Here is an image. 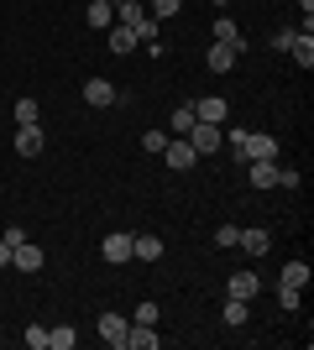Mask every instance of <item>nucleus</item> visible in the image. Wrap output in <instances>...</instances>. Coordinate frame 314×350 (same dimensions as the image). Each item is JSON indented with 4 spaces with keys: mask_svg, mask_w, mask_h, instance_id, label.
<instances>
[{
    "mask_svg": "<svg viewBox=\"0 0 314 350\" xmlns=\"http://www.w3.org/2000/svg\"><path fill=\"white\" fill-rule=\"evenodd\" d=\"M21 335H27V345H31V350H47V324H27Z\"/></svg>",
    "mask_w": 314,
    "mask_h": 350,
    "instance_id": "28",
    "label": "nucleus"
},
{
    "mask_svg": "<svg viewBox=\"0 0 314 350\" xmlns=\"http://www.w3.org/2000/svg\"><path fill=\"white\" fill-rule=\"evenodd\" d=\"M100 256H105V262H110V267H126V262H131V235H126V230H116V235H105V246H100Z\"/></svg>",
    "mask_w": 314,
    "mask_h": 350,
    "instance_id": "7",
    "label": "nucleus"
},
{
    "mask_svg": "<svg viewBox=\"0 0 314 350\" xmlns=\"http://www.w3.org/2000/svg\"><path fill=\"white\" fill-rule=\"evenodd\" d=\"M215 42H225V47H231V53H236V58H241V53H246V42H241V27H236V21H231V16H215Z\"/></svg>",
    "mask_w": 314,
    "mask_h": 350,
    "instance_id": "8",
    "label": "nucleus"
},
{
    "mask_svg": "<svg viewBox=\"0 0 314 350\" xmlns=\"http://www.w3.org/2000/svg\"><path fill=\"white\" fill-rule=\"evenodd\" d=\"M105 37H110V53H131V47H136V31H131V27H120V21L105 31Z\"/></svg>",
    "mask_w": 314,
    "mask_h": 350,
    "instance_id": "20",
    "label": "nucleus"
},
{
    "mask_svg": "<svg viewBox=\"0 0 314 350\" xmlns=\"http://www.w3.org/2000/svg\"><path fill=\"white\" fill-rule=\"evenodd\" d=\"M79 329H68V324H58V329H47V350H74Z\"/></svg>",
    "mask_w": 314,
    "mask_h": 350,
    "instance_id": "21",
    "label": "nucleus"
},
{
    "mask_svg": "<svg viewBox=\"0 0 314 350\" xmlns=\"http://www.w3.org/2000/svg\"><path fill=\"white\" fill-rule=\"evenodd\" d=\"M131 31H136V42H157V16L142 11V16L131 21Z\"/></svg>",
    "mask_w": 314,
    "mask_h": 350,
    "instance_id": "22",
    "label": "nucleus"
},
{
    "mask_svg": "<svg viewBox=\"0 0 314 350\" xmlns=\"http://www.w3.org/2000/svg\"><path fill=\"white\" fill-rule=\"evenodd\" d=\"M163 146H168V131H147L142 136V152H152V157H163Z\"/></svg>",
    "mask_w": 314,
    "mask_h": 350,
    "instance_id": "27",
    "label": "nucleus"
},
{
    "mask_svg": "<svg viewBox=\"0 0 314 350\" xmlns=\"http://www.w3.org/2000/svg\"><path fill=\"white\" fill-rule=\"evenodd\" d=\"M309 278H314V272H309V262H288V267H283V278H278V288L304 293V288H309Z\"/></svg>",
    "mask_w": 314,
    "mask_h": 350,
    "instance_id": "13",
    "label": "nucleus"
},
{
    "mask_svg": "<svg viewBox=\"0 0 314 350\" xmlns=\"http://www.w3.org/2000/svg\"><path fill=\"white\" fill-rule=\"evenodd\" d=\"M11 267L16 272H42V246H31V241L11 246Z\"/></svg>",
    "mask_w": 314,
    "mask_h": 350,
    "instance_id": "9",
    "label": "nucleus"
},
{
    "mask_svg": "<svg viewBox=\"0 0 314 350\" xmlns=\"http://www.w3.org/2000/svg\"><path fill=\"white\" fill-rule=\"evenodd\" d=\"M293 37H299V31H288V27H283V31H272V42H267V47H272V53H288V47H293Z\"/></svg>",
    "mask_w": 314,
    "mask_h": 350,
    "instance_id": "30",
    "label": "nucleus"
},
{
    "mask_svg": "<svg viewBox=\"0 0 314 350\" xmlns=\"http://www.w3.org/2000/svg\"><path fill=\"white\" fill-rule=\"evenodd\" d=\"M288 53H293V63H299V68H309V63H314V31H299Z\"/></svg>",
    "mask_w": 314,
    "mask_h": 350,
    "instance_id": "18",
    "label": "nucleus"
},
{
    "mask_svg": "<svg viewBox=\"0 0 314 350\" xmlns=\"http://www.w3.org/2000/svg\"><path fill=\"white\" fill-rule=\"evenodd\" d=\"M84 16H90L94 31H110V27H116V5H110V0H90V11H84Z\"/></svg>",
    "mask_w": 314,
    "mask_h": 350,
    "instance_id": "15",
    "label": "nucleus"
},
{
    "mask_svg": "<svg viewBox=\"0 0 314 350\" xmlns=\"http://www.w3.org/2000/svg\"><path fill=\"white\" fill-rule=\"evenodd\" d=\"M16 152H21V157H37V152H42V126H16Z\"/></svg>",
    "mask_w": 314,
    "mask_h": 350,
    "instance_id": "14",
    "label": "nucleus"
},
{
    "mask_svg": "<svg viewBox=\"0 0 314 350\" xmlns=\"http://www.w3.org/2000/svg\"><path fill=\"white\" fill-rule=\"evenodd\" d=\"M236 241H241V225H220V230H215V246L220 251H231Z\"/></svg>",
    "mask_w": 314,
    "mask_h": 350,
    "instance_id": "26",
    "label": "nucleus"
},
{
    "mask_svg": "<svg viewBox=\"0 0 314 350\" xmlns=\"http://www.w3.org/2000/svg\"><path fill=\"white\" fill-rule=\"evenodd\" d=\"M278 304H283L288 314H293V308H299V293H293V288H278Z\"/></svg>",
    "mask_w": 314,
    "mask_h": 350,
    "instance_id": "33",
    "label": "nucleus"
},
{
    "mask_svg": "<svg viewBox=\"0 0 314 350\" xmlns=\"http://www.w3.org/2000/svg\"><path fill=\"white\" fill-rule=\"evenodd\" d=\"M220 319L231 324V329H241V324H246V304H241V298H225V308H220Z\"/></svg>",
    "mask_w": 314,
    "mask_h": 350,
    "instance_id": "24",
    "label": "nucleus"
},
{
    "mask_svg": "<svg viewBox=\"0 0 314 350\" xmlns=\"http://www.w3.org/2000/svg\"><path fill=\"white\" fill-rule=\"evenodd\" d=\"M131 256L136 262H157V256H163V241H157V235H131Z\"/></svg>",
    "mask_w": 314,
    "mask_h": 350,
    "instance_id": "16",
    "label": "nucleus"
},
{
    "mask_svg": "<svg viewBox=\"0 0 314 350\" xmlns=\"http://www.w3.org/2000/svg\"><path fill=\"white\" fill-rule=\"evenodd\" d=\"M131 324H157V304H136V319Z\"/></svg>",
    "mask_w": 314,
    "mask_h": 350,
    "instance_id": "32",
    "label": "nucleus"
},
{
    "mask_svg": "<svg viewBox=\"0 0 314 350\" xmlns=\"http://www.w3.org/2000/svg\"><path fill=\"white\" fill-rule=\"evenodd\" d=\"M241 152H246V162H278V136H267V131H246Z\"/></svg>",
    "mask_w": 314,
    "mask_h": 350,
    "instance_id": "1",
    "label": "nucleus"
},
{
    "mask_svg": "<svg viewBox=\"0 0 314 350\" xmlns=\"http://www.w3.org/2000/svg\"><path fill=\"white\" fill-rule=\"evenodd\" d=\"M110 5H126V0H110Z\"/></svg>",
    "mask_w": 314,
    "mask_h": 350,
    "instance_id": "36",
    "label": "nucleus"
},
{
    "mask_svg": "<svg viewBox=\"0 0 314 350\" xmlns=\"http://www.w3.org/2000/svg\"><path fill=\"white\" fill-rule=\"evenodd\" d=\"M236 246L246 251V256H262V251H267L272 241H267V230H241V241H236Z\"/></svg>",
    "mask_w": 314,
    "mask_h": 350,
    "instance_id": "19",
    "label": "nucleus"
},
{
    "mask_svg": "<svg viewBox=\"0 0 314 350\" xmlns=\"http://www.w3.org/2000/svg\"><path fill=\"white\" fill-rule=\"evenodd\" d=\"M209 68H215V73H231V68H236V53H231V47H225V42H209Z\"/></svg>",
    "mask_w": 314,
    "mask_h": 350,
    "instance_id": "17",
    "label": "nucleus"
},
{
    "mask_svg": "<svg viewBox=\"0 0 314 350\" xmlns=\"http://www.w3.org/2000/svg\"><path fill=\"white\" fill-rule=\"evenodd\" d=\"M157 324H131V329H126V345L120 350H157Z\"/></svg>",
    "mask_w": 314,
    "mask_h": 350,
    "instance_id": "11",
    "label": "nucleus"
},
{
    "mask_svg": "<svg viewBox=\"0 0 314 350\" xmlns=\"http://www.w3.org/2000/svg\"><path fill=\"white\" fill-rule=\"evenodd\" d=\"M0 267H11V246H5V235H0Z\"/></svg>",
    "mask_w": 314,
    "mask_h": 350,
    "instance_id": "34",
    "label": "nucleus"
},
{
    "mask_svg": "<svg viewBox=\"0 0 314 350\" xmlns=\"http://www.w3.org/2000/svg\"><path fill=\"white\" fill-rule=\"evenodd\" d=\"M94 329H100V340L105 345H126V329H131V319H126V314H100V324H94Z\"/></svg>",
    "mask_w": 314,
    "mask_h": 350,
    "instance_id": "5",
    "label": "nucleus"
},
{
    "mask_svg": "<svg viewBox=\"0 0 314 350\" xmlns=\"http://www.w3.org/2000/svg\"><path fill=\"white\" fill-rule=\"evenodd\" d=\"M16 126H37V100H16Z\"/></svg>",
    "mask_w": 314,
    "mask_h": 350,
    "instance_id": "25",
    "label": "nucleus"
},
{
    "mask_svg": "<svg viewBox=\"0 0 314 350\" xmlns=\"http://www.w3.org/2000/svg\"><path fill=\"white\" fill-rule=\"evenodd\" d=\"M194 116L205 120V126H220V120L231 116V105H225L220 94H205V100H194Z\"/></svg>",
    "mask_w": 314,
    "mask_h": 350,
    "instance_id": "10",
    "label": "nucleus"
},
{
    "mask_svg": "<svg viewBox=\"0 0 314 350\" xmlns=\"http://www.w3.org/2000/svg\"><path fill=\"white\" fill-rule=\"evenodd\" d=\"M183 142L194 146L199 157H209V152H220V126H205V120H194V131L183 136Z\"/></svg>",
    "mask_w": 314,
    "mask_h": 350,
    "instance_id": "6",
    "label": "nucleus"
},
{
    "mask_svg": "<svg viewBox=\"0 0 314 350\" xmlns=\"http://www.w3.org/2000/svg\"><path fill=\"white\" fill-rule=\"evenodd\" d=\"M257 293H262V278H257V272H231V282H225V298H241V304H252Z\"/></svg>",
    "mask_w": 314,
    "mask_h": 350,
    "instance_id": "4",
    "label": "nucleus"
},
{
    "mask_svg": "<svg viewBox=\"0 0 314 350\" xmlns=\"http://www.w3.org/2000/svg\"><path fill=\"white\" fill-rule=\"evenodd\" d=\"M246 183L252 189H278V162H246Z\"/></svg>",
    "mask_w": 314,
    "mask_h": 350,
    "instance_id": "12",
    "label": "nucleus"
},
{
    "mask_svg": "<svg viewBox=\"0 0 314 350\" xmlns=\"http://www.w3.org/2000/svg\"><path fill=\"white\" fill-rule=\"evenodd\" d=\"M225 5H231V0H215V11H225Z\"/></svg>",
    "mask_w": 314,
    "mask_h": 350,
    "instance_id": "35",
    "label": "nucleus"
},
{
    "mask_svg": "<svg viewBox=\"0 0 314 350\" xmlns=\"http://www.w3.org/2000/svg\"><path fill=\"white\" fill-rule=\"evenodd\" d=\"M194 105H179V110H173V136H189V131H194Z\"/></svg>",
    "mask_w": 314,
    "mask_h": 350,
    "instance_id": "23",
    "label": "nucleus"
},
{
    "mask_svg": "<svg viewBox=\"0 0 314 350\" xmlns=\"http://www.w3.org/2000/svg\"><path fill=\"white\" fill-rule=\"evenodd\" d=\"M299 183H304V178L293 173V167H278V189H288V193H293V189H299Z\"/></svg>",
    "mask_w": 314,
    "mask_h": 350,
    "instance_id": "31",
    "label": "nucleus"
},
{
    "mask_svg": "<svg viewBox=\"0 0 314 350\" xmlns=\"http://www.w3.org/2000/svg\"><path fill=\"white\" fill-rule=\"evenodd\" d=\"M84 105H94V110H110V105H120V89L110 84V79H90V84H84Z\"/></svg>",
    "mask_w": 314,
    "mask_h": 350,
    "instance_id": "2",
    "label": "nucleus"
},
{
    "mask_svg": "<svg viewBox=\"0 0 314 350\" xmlns=\"http://www.w3.org/2000/svg\"><path fill=\"white\" fill-rule=\"evenodd\" d=\"M163 162H168V167H179V173H189V167L199 162V152H194L189 142H183V136H173V142L163 146Z\"/></svg>",
    "mask_w": 314,
    "mask_h": 350,
    "instance_id": "3",
    "label": "nucleus"
},
{
    "mask_svg": "<svg viewBox=\"0 0 314 350\" xmlns=\"http://www.w3.org/2000/svg\"><path fill=\"white\" fill-rule=\"evenodd\" d=\"M179 5H183V0H152L147 16H157V21H163V16H179Z\"/></svg>",
    "mask_w": 314,
    "mask_h": 350,
    "instance_id": "29",
    "label": "nucleus"
}]
</instances>
